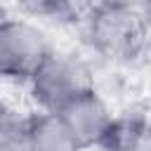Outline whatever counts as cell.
<instances>
[{
    "label": "cell",
    "instance_id": "1",
    "mask_svg": "<svg viewBox=\"0 0 151 151\" xmlns=\"http://www.w3.org/2000/svg\"><path fill=\"white\" fill-rule=\"evenodd\" d=\"M90 45L106 59H132L146 42V17L132 2H99L83 14Z\"/></svg>",
    "mask_w": 151,
    "mask_h": 151
},
{
    "label": "cell",
    "instance_id": "6",
    "mask_svg": "<svg viewBox=\"0 0 151 151\" xmlns=\"http://www.w3.org/2000/svg\"><path fill=\"white\" fill-rule=\"evenodd\" d=\"M104 151H146L149 149V125L144 116H113L104 137L97 144Z\"/></svg>",
    "mask_w": 151,
    "mask_h": 151
},
{
    "label": "cell",
    "instance_id": "7",
    "mask_svg": "<svg viewBox=\"0 0 151 151\" xmlns=\"http://www.w3.org/2000/svg\"><path fill=\"white\" fill-rule=\"evenodd\" d=\"M0 151H28V123L12 109H0Z\"/></svg>",
    "mask_w": 151,
    "mask_h": 151
},
{
    "label": "cell",
    "instance_id": "4",
    "mask_svg": "<svg viewBox=\"0 0 151 151\" xmlns=\"http://www.w3.org/2000/svg\"><path fill=\"white\" fill-rule=\"evenodd\" d=\"M57 116L66 125V130L71 132V137L76 139L80 151L87 146H97L99 139L104 137L109 123L113 120L111 109L97 94V90H90V92L80 94L78 99L68 101L66 106H61L57 111Z\"/></svg>",
    "mask_w": 151,
    "mask_h": 151
},
{
    "label": "cell",
    "instance_id": "8",
    "mask_svg": "<svg viewBox=\"0 0 151 151\" xmlns=\"http://www.w3.org/2000/svg\"><path fill=\"white\" fill-rule=\"evenodd\" d=\"M33 9L38 14H47V17H57L61 21H66L68 17H78L80 14V7L78 5H68V2H40V5H33Z\"/></svg>",
    "mask_w": 151,
    "mask_h": 151
},
{
    "label": "cell",
    "instance_id": "10",
    "mask_svg": "<svg viewBox=\"0 0 151 151\" xmlns=\"http://www.w3.org/2000/svg\"><path fill=\"white\" fill-rule=\"evenodd\" d=\"M0 19H2V12H0Z\"/></svg>",
    "mask_w": 151,
    "mask_h": 151
},
{
    "label": "cell",
    "instance_id": "5",
    "mask_svg": "<svg viewBox=\"0 0 151 151\" xmlns=\"http://www.w3.org/2000/svg\"><path fill=\"white\" fill-rule=\"evenodd\" d=\"M28 123V151H80L57 113H35Z\"/></svg>",
    "mask_w": 151,
    "mask_h": 151
},
{
    "label": "cell",
    "instance_id": "3",
    "mask_svg": "<svg viewBox=\"0 0 151 151\" xmlns=\"http://www.w3.org/2000/svg\"><path fill=\"white\" fill-rule=\"evenodd\" d=\"M47 35L31 21L0 19V76L28 83L38 66L50 57Z\"/></svg>",
    "mask_w": 151,
    "mask_h": 151
},
{
    "label": "cell",
    "instance_id": "2",
    "mask_svg": "<svg viewBox=\"0 0 151 151\" xmlns=\"http://www.w3.org/2000/svg\"><path fill=\"white\" fill-rule=\"evenodd\" d=\"M31 97L45 113H57L68 101L94 90L92 73L87 64L66 52H50V57L38 66L28 80Z\"/></svg>",
    "mask_w": 151,
    "mask_h": 151
},
{
    "label": "cell",
    "instance_id": "9",
    "mask_svg": "<svg viewBox=\"0 0 151 151\" xmlns=\"http://www.w3.org/2000/svg\"><path fill=\"white\" fill-rule=\"evenodd\" d=\"M2 106H5V104H2V101H0V109H2Z\"/></svg>",
    "mask_w": 151,
    "mask_h": 151
}]
</instances>
